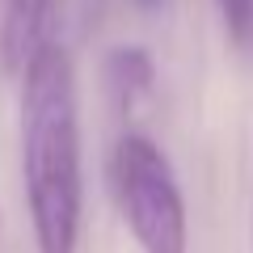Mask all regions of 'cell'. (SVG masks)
Wrapping results in <instances>:
<instances>
[{
  "label": "cell",
  "instance_id": "6da1fadb",
  "mask_svg": "<svg viewBox=\"0 0 253 253\" xmlns=\"http://www.w3.org/2000/svg\"><path fill=\"white\" fill-rule=\"evenodd\" d=\"M21 181L38 253H76L84 215L76 63L51 42L21 72Z\"/></svg>",
  "mask_w": 253,
  "mask_h": 253
},
{
  "label": "cell",
  "instance_id": "7a4b0ae2",
  "mask_svg": "<svg viewBox=\"0 0 253 253\" xmlns=\"http://www.w3.org/2000/svg\"><path fill=\"white\" fill-rule=\"evenodd\" d=\"M110 194L139 253H190V215L173 161L156 139L126 131L110 148Z\"/></svg>",
  "mask_w": 253,
  "mask_h": 253
},
{
  "label": "cell",
  "instance_id": "3957f363",
  "mask_svg": "<svg viewBox=\"0 0 253 253\" xmlns=\"http://www.w3.org/2000/svg\"><path fill=\"white\" fill-rule=\"evenodd\" d=\"M63 0H4V21H0V72L17 76L55 42V21H59Z\"/></svg>",
  "mask_w": 253,
  "mask_h": 253
},
{
  "label": "cell",
  "instance_id": "277c9868",
  "mask_svg": "<svg viewBox=\"0 0 253 253\" xmlns=\"http://www.w3.org/2000/svg\"><path fill=\"white\" fill-rule=\"evenodd\" d=\"M101 81H106L110 97L118 101V110L135 114L144 101H152L156 93V59L148 46L139 42H126V46H114L101 63Z\"/></svg>",
  "mask_w": 253,
  "mask_h": 253
},
{
  "label": "cell",
  "instance_id": "5b68a950",
  "mask_svg": "<svg viewBox=\"0 0 253 253\" xmlns=\"http://www.w3.org/2000/svg\"><path fill=\"white\" fill-rule=\"evenodd\" d=\"M215 13H219V26H224L228 42L245 46L253 34V0H215Z\"/></svg>",
  "mask_w": 253,
  "mask_h": 253
},
{
  "label": "cell",
  "instance_id": "8992f818",
  "mask_svg": "<svg viewBox=\"0 0 253 253\" xmlns=\"http://www.w3.org/2000/svg\"><path fill=\"white\" fill-rule=\"evenodd\" d=\"M139 4H156V0H139Z\"/></svg>",
  "mask_w": 253,
  "mask_h": 253
}]
</instances>
